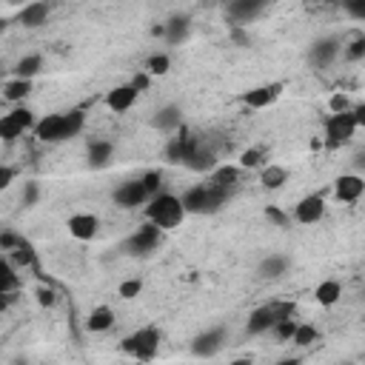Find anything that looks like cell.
Segmentation results:
<instances>
[{
	"mask_svg": "<svg viewBox=\"0 0 365 365\" xmlns=\"http://www.w3.org/2000/svg\"><path fill=\"white\" fill-rule=\"evenodd\" d=\"M86 125V114L80 108L71 111H57V114H46L43 120L34 123V134L43 143H66L71 137H77Z\"/></svg>",
	"mask_w": 365,
	"mask_h": 365,
	"instance_id": "6da1fadb",
	"label": "cell"
},
{
	"mask_svg": "<svg viewBox=\"0 0 365 365\" xmlns=\"http://www.w3.org/2000/svg\"><path fill=\"white\" fill-rule=\"evenodd\" d=\"M145 217H148V222H151L154 228H160V231H171V228H177V225L185 220V208H182V202H180L177 194H165V191H160L157 197L148 200V205H145Z\"/></svg>",
	"mask_w": 365,
	"mask_h": 365,
	"instance_id": "7a4b0ae2",
	"label": "cell"
},
{
	"mask_svg": "<svg viewBox=\"0 0 365 365\" xmlns=\"http://www.w3.org/2000/svg\"><path fill=\"white\" fill-rule=\"evenodd\" d=\"M228 194H231V191H225V188H217V185H211V182H202V185L188 188V191L180 197V202H182L185 214H214V211H220V208L225 205Z\"/></svg>",
	"mask_w": 365,
	"mask_h": 365,
	"instance_id": "3957f363",
	"label": "cell"
},
{
	"mask_svg": "<svg viewBox=\"0 0 365 365\" xmlns=\"http://www.w3.org/2000/svg\"><path fill=\"white\" fill-rule=\"evenodd\" d=\"M120 351L128 354L131 359H140V362L154 359L157 351H160V328H154V325H143V328L125 334V336L120 339Z\"/></svg>",
	"mask_w": 365,
	"mask_h": 365,
	"instance_id": "277c9868",
	"label": "cell"
},
{
	"mask_svg": "<svg viewBox=\"0 0 365 365\" xmlns=\"http://www.w3.org/2000/svg\"><path fill=\"white\" fill-rule=\"evenodd\" d=\"M288 317H294V302L274 299V302L259 305V308L251 311V317H248V322H245V331H248L251 336H257V334L271 331L277 322H282V319H288Z\"/></svg>",
	"mask_w": 365,
	"mask_h": 365,
	"instance_id": "5b68a950",
	"label": "cell"
},
{
	"mask_svg": "<svg viewBox=\"0 0 365 365\" xmlns=\"http://www.w3.org/2000/svg\"><path fill=\"white\" fill-rule=\"evenodd\" d=\"M34 114L26 108V106H17V108H11V111H6L3 117H0V140H6V143H11V140H17V137H23L29 128H34Z\"/></svg>",
	"mask_w": 365,
	"mask_h": 365,
	"instance_id": "8992f818",
	"label": "cell"
},
{
	"mask_svg": "<svg viewBox=\"0 0 365 365\" xmlns=\"http://www.w3.org/2000/svg\"><path fill=\"white\" fill-rule=\"evenodd\" d=\"M160 228H154L151 222H145V225H140L125 242H123V251L125 254H131V257H145V254H151L157 245H160Z\"/></svg>",
	"mask_w": 365,
	"mask_h": 365,
	"instance_id": "52a82bcc",
	"label": "cell"
},
{
	"mask_svg": "<svg viewBox=\"0 0 365 365\" xmlns=\"http://www.w3.org/2000/svg\"><path fill=\"white\" fill-rule=\"evenodd\" d=\"M339 51H342V40H339V37H334V34L319 37V40H314L311 48H308V63H311L314 68H328V66L339 57Z\"/></svg>",
	"mask_w": 365,
	"mask_h": 365,
	"instance_id": "ba28073f",
	"label": "cell"
},
{
	"mask_svg": "<svg viewBox=\"0 0 365 365\" xmlns=\"http://www.w3.org/2000/svg\"><path fill=\"white\" fill-rule=\"evenodd\" d=\"M356 120L351 111H342V114H331L325 120V137H328V145H342L348 143L354 134H356Z\"/></svg>",
	"mask_w": 365,
	"mask_h": 365,
	"instance_id": "9c48e42d",
	"label": "cell"
},
{
	"mask_svg": "<svg viewBox=\"0 0 365 365\" xmlns=\"http://www.w3.org/2000/svg\"><path fill=\"white\" fill-rule=\"evenodd\" d=\"M182 165L191 168V171H197V174H211L220 163H217V154H214L205 143L194 140L191 148H188V154H185V160H182Z\"/></svg>",
	"mask_w": 365,
	"mask_h": 365,
	"instance_id": "30bf717a",
	"label": "cell"
},
{
	"mask_svg": "<svg viewBox=\"0 0 365 365\" xmlns=\"http://www.w3.org/2000/svg\"><path fill=\"white\" fill-rule=\"evenodd\" d=\"M222 348H225V328H208V331L197 334L191 342V354L200 359H208V356L220 354Z\"/></svg>",
	"mask_w": 365,
	"mask_h": 365,
	"instance_id": "8fae6325",
	"label": "cell"
},
{
	"mask_svg": "<svg viewBox=\"0 0 365 365\" xmlns=\"http://www.w3.org/2000/svg\"><path fill=\"white\" fill-rule=\"evenodd\" d=\"M265 11V3L262 0H231L225 6V17L240 29L245 23H254L259 14Z\"/></svg>",
	"mask_w": 365,
	"mask_h": 365,
	"instance_id": "7c38bea8",
	"label": "cell"
},
{
	"mask_svg": "<svg viewBox=\"0 0 365 365\" xmlns=\"http://www.w3.org/2000/svg\"><path fill=\"white\" fill-rule=\"evenodd\" d=\"M322 214H325V197H322V194H305V197L294 205V211H291V217H294L297 222H302V225L319 222Z\"/></svg>",
	"mask_w": 365,
	"mask_h": 365,
	"instance_id": "4fadbf2b",
	"label": "cell"
},
{
	"mask_svg": "<svg viewBox=\"0 0 365 365\" xmlns=\"http://www.w3.org/2000/svg\"><path fill=\"white\" fill-rule=\"evenodd\" d=\"M148 200H151V197H148L143 180H125V182H120V185L114 188V202H117L120 208H137V205H143V202H148Z\"/></svg>",
	"mask_w": 365,
	"mask_h": 365,
	"instance_id": "5bb4252c",
	"label": "cell"
},
{
	"mask_svg": "<svg viewBox=\"0 0 365 365\" xmlns=\"http://www.w3.org/2000/svg\"><path fill=\"white\" fill-rule=\"evenodd\" d=\"M66 228H68V234H71L74 240L88 242V240L97 237V231H100V220H97L94 214H88V211H80V214H71V217H68Z\"/></svg>",
	"mask_w": 365,
	"mask_h": 365,
	"instance_id": "9a60e30c",
	"label": "cell"
},
{
	"mask_svg": "<svg viewBox=\"0 0 365 365\" xmlns=\"http://www.w3.org/2000/svg\"><path fill=\"white\" fill-rule=\"evenodd\" d=\"M365 194V180L359 174H342L334 180V197L339 202H356Z\"/></svg>",
	"mask_w": 365,
	"mask_h": 365,
	"instance_id": "2e32d148",
	"label": "cell"
},
{
	"mask_svg": "<svg viewBox=\"0 0 365 365\" xmlns=\"http://www.w3.org/2000/svg\"><path fill=\"white\" fill-rule=\"evenodd\" d=\"M288 268H291V257H288V254L274 251V254L262 257V262L257 265V274H259V279L271 282V279H282V277L288 274Z\"/></svg>",
	"mask_w": 365,
	"mask_h": 365,
	"instance_id": "e0dca14e",
	"label": "cell"
},
{
	"mask_svg": "<svg viewBox=\"0 0 365 365\" xmlns=\"http://www.w3.org/2000/svg\"><path fill=\"white\" fill-rule=\"evenodd\" d=\"M151 125H154L157 131H163V134H174V131H180V125H182V108L174 106V103L160 106V108L154 111V117H151Z\"/></svg>",
	"mask_w": 365,
	"mask_h": 365,
	"instance_id": "ac0fdd59",
	"label": "cell"
},
{
	"mask_svg": "<svg viewBox=\"0 0 365 365\" xmlns=\"http://www.w3.org/2000/svg\"><path fill=\"white\" fill-rule=\"evenodd\" d=\"M282 83H268V86H257V88H248L245 94H242V103L248 106V108H265V106H271L279 94H282Z\"/></svg>",
	"mask_w": 365,
	"mask_h": 365,
	"instance_id": "d6986e66",
	"label": "cell"
},
{
	"mask_svg": "<svg viewBox=\"0 0 365 365\" xmlns=\"http://www.w3.org/2000/svg\"><path fill=\"white\" fill-rule=\"evenodd\" d=\"M48 14H51V6L34 0V3H26V6L17 11V23L26 26V29H40V26H46Z\"/></svg>",
	"mask_w": 365,
	"mask_h": 365,
	"instance_id": "ffe728a7",
	"label": "cell"
},
{
	"mask_svg": "<svg viewBox=\"0 0 365 365\" xmlns=\"http://www.w3.org/2000/svg\"><path fill=\"white\" fill-rule=\"evenodd\" d=\"M134 103H137V88H134L131 83L114 86V88L106 94V106H108L114 114H123V111H128Z\"/></svg>",
	"mask_w": 365,
	"mask_h": 365,
	"instance_id": "44dd1931",
	"label": "cell"
},
{
	"mask_svg": "<svg viewBox=\"0 0 365 365\" xmlns=\"http://www.w3.org/2000/svg\"><path fill=\"white\" fill-rule=\"evenodd\" d=\"M188 31H191V17H188V14H174V17H168V23L160 29V34L165 37V43H171V46L182 43V40L188 37Z\"/></svg>",
	"mask_w": 365,
	"mask_h": 365,
	"instance_id": "7402d4cb",
	"label": "cell"
},
{
	"mask_svg": "<svg viewBox=\"0 0 365 365\" xmlns=\"http://www.w3.org/2000/svg\"><path fill=\"white\" fill-rule=\"evenodd\" d=\"M88 165L91 168H106L114 157V143L111 140H91L88 143Z\"/></svg>",
	"mask_w": 365,
	"mask_h": 365,
	"instance_id": "603a6c76",
	"label": "cell"
},
{
	"mask_svg": "<svg viewBox=\"0 0 365 365\" xmlns=\"http://www.w3.org/2000/svg\"><path fill=\"white\" fill-rule=\"evenodd\" d=\"M111 325H114V311H111L108 305H97V308H91V314L86 317V328H88L91 334H106Z\"/></svg>",
	"mask_w": 365,
	"mask_h": 365,
	"instance_id": "cb8c5ba5",
	"label": "cell"
},
{
	"mask_svg": "<svg viewBox=\"0 0 365 365\" xmlns=\"http://www.w3.org/2000/svg\"><path fill=\"white\" fill-rule=\"evenodd\" d=\"M314 297H317V302H319L322 308H331V305H336L339 297H342V282H339V279H322V282L314 288Z\"/></svg>",
	"mask_w": 365,
	"mask_h": 365,
	"instance_id": "d4e9b609",
	"label": "cell"
},
{
	"mask_svg": "<svg viewBox=\"0 0 365 365\" xmlns=\"http://www.w3.org/2000/svg\"><path fill=\"white\" fill-rule=\"evenodd\" d=\"M259 182H262V188H268V191H277V188H282L285 182H288V171L282 168V165H262L259 168Z\"/></svg>",
	"mask_w": 365,
	"mask_h": 365,
	"instance_id": "484cf974",
	"label": "cell"
},
{
	"mask_svg": "<svg viewBox=\"0 0 365 365\" xmlns=\"http://www.w3.org/2000/svg\"><path fill=\"white\" fill-rule=\"evenodd\" d=\"M40 68H43V57H40V54H26V57L17 60V66H14V77L31 83V80L40 74Z\"/></svg>",
	"mask_w": 365,
	"mask_h": 365,
	"instance_id": "4316f807",
	"label": "cell"
},
{
	"mask_svg": "<svg viewBox=\"0 0 365 365\" xmlns=\"http://www.w3.org/2000/svg\"><path fill=\"white\" fill-rule=\"evenodd\" d=\"M191 143H194V137H185V128H182L180 137H171V140H168V145H165V160H168V163H182L185 154H188V148H191Z\"/></svg>",
	"mask_w": 365,
	"mask_h": 365,
	"instance_id": "83f0119b",
	"label": "cell"
},
{
	"mask_svg": "<svg viewBox=\"0 0 365 365\" xmlns=\"http://www.w3.org/2000/svg\"><path fill=\"white\" fill-rule=\"evenodd\" d=\"M29 94H31V83H29V80H17V77H11V80L3 86V97H6L9 103H23Z\"/></svg>",
	"mask_w": 365,
	"mask_h": 365,
	"instance_id": "f1b7e54d",
	"label": "cell"
},
{
	"mask_svg": "<svg viewBox=\"0 0 365 365\" xmlns=\"http://www.w3.org/2000/svg\"><path fill=\"white\" fill-rule=\"evenodd\" d=\"M319 339V331L314 328V325H308V322H297V328H294V334H291V345H297V348H308V345H314Z\"/></svg>",
	"mask_w": 365,
	"mask_h": 365,
	"instance_id": "f546056e",
	"label": "cell"
},
{
	"mask_svg": "<svg viewBox=\"0 0 365 365\" xmlns=\"http://www.w3.org/2000/svg\"><path fill=\"white\" fill-rule=\"evenodd\" d=\"M208 182L217 185V188L231 191V188L237 185V168H231V165H217V168L211 171V180H208Z\"/></svg>",
	"mask_w": 365,
	"mask_h": 365,
	"instance_id": "4dcf8cb0",
	"label": "cell"
},
{
	"mask_svg": "<svg viewBox=\"0 0 365 365\" xmlns=\"http://www.w3.org/2000/svg\"><path fill=\"white\" fill-rule=\"evenodd\" d=\"M17 288V271L14 265L0 254V294H11Z\"/></svg>",
	"mask_w": 365,
	"mask_h": 365,
	"instance_id": "1f68e13d",
	"label": "cell"
},
{
	"mask_svg": "<svg viewBox=\"0 0 365 365\" xmlns=\"http://www.w3.org/2000/svg\"><path fill=\"white\" fill-rule=\"evenodd\" d=\"M171 68V57L165 54V51H160V54H151L148 60H145V74L151 77V74H165Z\"/></svg>",
	"mask_w": 365,
	"mask_h": 365,
	"instance_id": "d6a6232c",
	"label": "cell"
},
{
	"mask_svg": "<svg viewBox=\"0 0 365 365\" xmlns=\"http://www.w3.org/2000/svg\"><path fill=\"white\" fill-rule=\"evenodd\" d=\"M140 291H143V279L140 277H128V279H123L117 285V294L123 299H134V297H140Z\"/></svg>",
	"mask_w": 365,
	"mask_h": 365,
	"instance_id": "836d02e7",
	"label": "cell"
},
{
	"mask_svg": "<svg viewBox=\"0 0 365 365\" xmlns=\"http://www.w3.org/2000/svg\"><path fill=\"white\" fill-rule=\"evenodd\" d=\"M11 257H14V262L17 265H34V251H31V245L26 242V240H20L17 242V248L14 251H9Z\"/></svg>",
	"mask_w": 365,
	"mask_h": 365,
	"instance_id": "e575fe53",
	"label": "cell"
},
{
	"mask_svg": "<svg viewBox=\"0 0 365 365\" xmlns=\"http://www.w3.org/2000/svg\"><path fill=\"white\" fill-rule=\"evenodd\" d=\"M240 168H262V151L259 148H245L240 154Z\"/></svg>",
	"mask_w": 365,
	"mask_h": 365,
	"instance_id": "d590c367",
	"label": "cell"
},
{
	"mask_svg": "<svg viewBox=\"0 0 365 365\" xmlns=\"http://www.w3.org/2000/svg\"><path fill=\"white\" fill-rule=\"evenodd\" d=\"M294 328H297V319L294 317H288V319H282V322H277L271 331L282 339V342H291V334H294Z\"/></svg>",
	"mask_w": 365,
	"mask_h": 365,
	"instance_id": "8d00e7d4",
	"label": "cell"
},
{
	"mask_svg": "<svg viewBox=\"0 0 365 365\" xmlns=\"http://www.w3.org/2000/svg\"><path fill=\"white\" fill-rule=\"evenodd\" d=\"M345 54H348L351 60H362V57H365V37H362V34H356V37L351 40V46L345 48Z\"/></svg>",
	"mask_w": 365,
	"mask_h": 365,
	"instance_id": "74e56055",
	"label": "cell"
},
{
	"mask_svg": "<svg viewBox=\"0 0 365 365\" xmlns=\"http://www.w3.org/2000/svg\"><path fill=\"white\" fill-rule=\"evenodd\" d=\"M140 180H143V185H145L148 197H157V194H160V174H157V171H148V174L140 177Z\"/></svg>",
	"mask_w": 365,
	"mask_h": 365,
	"instance_id": "f35d334b",
	"label": "cell"
},
{
	"mask_svg": "<svg viewBox=\"0 0 365 365\" xmlns=\"http://www.w3.org/2000/svg\"><path fill=\"white\" fill-rule=\"evenodd\" d=\"M342 111H351V103L345 94H334L331 97V114H342Z\"/></svg>",
	"mask_w": 365,
	"mask_h": 365,
	"instance_id": "ab89813d",
	"label": "cell"
},
{
	"mask_svg": "<svg viewBox=\"0 0 365 365\" xmlns=\"http://www.w3.org/2000/svg\"><path fill=\"white\" fill-rule=\"evenodd\" d=\"M37 302H40V305H46V308H51V305L57 302V297H54V291H51V288H43V285H40V288H37Z\"/></svg>",
	"mask_w": 365,
	"mask_h": 365,
	"instance_id": "60d3db41",
	"label": "cell"
},
{
	"mask_svg": "<svg viewBox=\"0 0 365 365\" xmlns=\"http://www.w3.org/2000/svg\"><path fill=\"white\" fill-rule=\"evenodd\" d=\"M11 182H14V168L0 163V191H6Z\"/></svg>",
	"mask_w": 365,
	"mask_h": 365,
	"instance_id": "b9f144b4",
	"label": "cell"
},
{
	"mask_svg": "<svg viewBox=\"0 0 365 365\" xmlns=\"http://www.w3.org/2000/svg\"><path fill=\"white\" fill-rule=\"evenodd\" d=\"M37 194H40L37 182H26V191H23V205H34V202H37Z\"/></svg>",
	"mask_w": 365,
	"mask_h": 365,
	"instance_id": "7bdbcfd3",
	"label": "cell"
},
{
	"mask_svg": "<svg viewBox=\"0 0 365 365\" xmlns=\"http://www.w3.org/2000/svg\"><path fill=\"white\" fill-rule=\"evenodd\" d=\"M265 217H268L271 222H277V225H288V217H285L279 208H274V205H268V208H265Z\"/></svg>",
	"mask_w": 365,
	"mask_h": 365,
	"instance_id": "ee69618b",
	"label": "cell"
},
{
	"mask_svg": "<svg viewBox=\"0 0 365 365\" xmlns=\"http://www.w3.org/2000/svg\"><path fill=\"white\" fill-rule=\"evenodd\" d=\"M231 40H234V43H240V46H251V37H248L242 29H237V26L231 29Z\"/></svg>",
	"mask_w": 365,
	"mask_h": 365,
	"instance_id": "f6af8a7d",
	"label": "cell"
},
{
	"mask_svg": "<svg viewBox=\"0 0 365 365\" xmlns=\"http://www.w3.org/2000/svg\"><path fill=\"white\" fill-rule=\"evenodd\" d=\"M131 86L137 88V94H140V91H145V88H148V74H145V71H140V74H134V80H131Z\"/></svg>",
	"mask_w": 365,
	"mask_h": 365,
	"instance_id": "bcb514c9",
	"label": "cell"
},
{
	"mask_svg": "<svg viewBox=\"0 0 365 365\" xmlns=\"http://www.w3.org/2000/svg\"><path fill=\"white\" fill-rule=\"evenodd\" d=\"M348 9V14H354L356 20H362L365 17V6H345Z\"/></svg>",
	"mask_w": 365,
	"mask_h": 365,
	"instance_id": "7dc6e473",
	"label": "cell"
},
{
	"mask_svg": "<svg viewBox=\"0 0 365 365\" xmlns=\"http://www.w3.org/2000/svg\"><path fill=\"white\" fill-rule=\"evenodd\" d=\"M9 305H11V294H0V314H3Z\"/></svg>",
	"mask_w": 365,
	"mask_h": 365,
	"instance_id": "c3c4849f",
	"label": "cell"
},
{
	"mask_svg": "<svg viewBox=\"0 0 365 365\" xmlns=\"http://www.w3.org/2000/svg\"><path fill=\"white\" fill-rule=\"evenodd\" d=\"M277 365H302V362H299L297 356H285V359H279Z\"/></svg>",
	"mask_w": 365,
	"mask_h": 365,
	"instance_id": "681fc988",
	"label": "cell"
},
{
	"mask_svg": "<svg viewBox=\"0 0 365 365\" xmlns=\"http://www.w3.org/2000/svg\"><path fill=\"white\" fill-rule=\"evenodd\" d=\"M6 26H9V20H3V17H0V34L6 31Z\"/></svg>",
	"mask_w": 365,
	"mask_h": 365,
	"instance_id": "f907efd6",
	"label": "cell"
},
{
	"mask_svg": "<svg viewBox=\"0 0 365 365\" xmlns=\"http://www.w3.org/2000/svg\"><path fill=\"white\" fill-rule=\"evenodd\" d=\"M234 365H251V359H237Z\"/></svg>",
	"mask_w": 365,
	"mask_h": 365,
	"instance_id": "816d5d0a",
	"label": "cell"
}]
</instances>
